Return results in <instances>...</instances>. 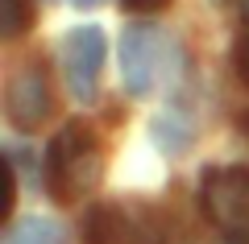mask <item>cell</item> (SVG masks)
Masks as SVG:
<instances>
[{
    "instance_id": "1",
    "label": "cell",
    "mask_w": 249,
    "mask_h": 244,
    "mask_svg": "<svg viewBox=\"0 0 249 244\" xmlns=\"http://www.w3.org/2000/svg\"><path fill=\"white\" fill-rule=\"evenodd\" d=\"M104 178V149L100 137L83 120H71L50 141L46 153V186L58 203H83Z\"/></svg>"
},
{
    "instance_id": "2",
    "label": "cell",
    "mask_w": 249,
    "mask_h": 244,
    "mask_svg": "<svg viewBox=\"0 0 249 244\" xmlns=\"http://www.w3.org/2000/svg\"><path fill=\"white\" fill-rule=\"evenodd\" d=\"M204 215L232 244H249V170L245 166H212L199 186Z\"/></svg>"
},
{
    "instance_id": "3",
    "label": "cell",
    "mask_w": 249,
    "mask_h": 244,
    "mask_svg": "<svg viewBox=\"0 0 249 244\" xmlns=\"http://www.w3.org/2000/svg\"><path fill=\"white\" fill-rule=\"evenodd\" d=\"M175 46L166 42V33L154 25H133L121 37V70H124V87L133 96H150L170 70Z\"/></svg>"
},
{
    "instance_id": "4",
    "label": "cell",
    "mask_w": 249,
    "mask_h": 244,
    "mask_svg": "<svg viewBox=\"0 0 249 244\" xmlns=\"http://www.w3.org/2000/svg\"><path fill=\"white\" fill-rule=\"evenodd\" d=\"M58 58H62V79L79 104H91L100 83V66H104V29L96 25H79L71 33H62L58 42Z\"/></svg>"
},
{
    "instance_id": "5",
    "label": "cell",
    "mask_w": 249,
    "mask_h": 244,
    "mask_svg": "<svg viewBox=\"0 0 249 244\" xmlns=\"http://www.w3.org/2000/svg\"><path fill=\"white\" fill-rule=\"evenodd\" d=\"M50 108H54V99H50V79H46V70L37 62H25V66L13 70L9 83H4V116H9L13 129L34 132L37 124H46Z\"/></svg>"
},
{
    "instance_id": "6",
    "label": "cell",
    "mask_w": 249,
    "mask_h": 244,
    "mask_svg": "<svg viewBox=\"0 0 249 244\" xmlns=\"http://www.w3.org/2000/svg\"><path fill=\"white\" fill-rule=\"evenodd\" d=\"M0 244H67V236L50 215H29L21 224H13Z\"/></svg>"
},
{
    "instance_id": "7",
    "label": "cell",
    "mask_w": 249,
    "mask_h": 244,
    "mask_svg": "<svg viewBox=\"0 0 249 244\" xmlns=\"http://www.w3.org/2000/svg\"><path fill=\"white\" fill-rule=\"evenodd\" d=\"M34 0H0V37L17 42L29 25H34Z\"/></svg>"
},
{
    "instance_id": "8",
    "label": "cell",
    "mask_w": 249,
    "mask_h": 244,
    "mask_svg": "<svg viewBox=\"0 0 249 244\" xmlns=\"http://www.w3.org/2000/svg\"><path fill=\"white\" fill-rule=\"evenodd\" d=\"M83 232H88V244H112L116 236H124V219H121V211L100 207V211H91V215H88Z\"/></svg>"
},
{
    "instance_id": "9",
    "label": "cell",
    "mask_w": 249,
    "mask_h": 244,
    "mask_svg": "<svg viewBox=\"0 0 249 244\" xmlns=\"http://www.w3.org/2000/svg\"><path fill=\"white\" fill-rule=\"evenodd\" d=\"M237 75H241V83L249 87V33L241 37V46H237Z\"/></svg>"
},
{
    "instance_id": "10",
    "label": "cell",
    "mask_w": 249,
    "mask_h": 244,
    "mask_svg": "<svg viewBox=\"0 0 249 244\" xmlns=\"http://www.w3.org/2000/svg\"><path fill=\"white\" fill-rule=\"evenodd\" d=\"M129 13H154V9H166V0H124Z\"/></svg>"
},
{
    "instance_id": "11",
    "label": "cell",
    "mask_w": 249,
    "mask_h": 244,
    "mask_svg": "<svg viewBox=\"0 0 249 244\" xmlns=\"http://www.w3.org/2000/svg\"><path fill=\"white\" fill-rule=\"evenodd\" d=\"M241 21L249 25V0H241Z\"/></svg>"
},
{
    "instance_id": "12",
    "label": "cell",
    "mask_w": 249,
    "mask_h": 244,
    "mask_svg": "<svg viewBox=\"0 0 249 244\" xmlns=\"http://www.w3.org/2000/svg\"><path fill=\"white\" fill-rule=\"evenodd\" d=\"M75 4H79V9H96L100 0H75Z\"/></svg>"
},
{
    "instance_id": "13",
    "label": "cell",
    "mask_w": 249,
    "mask_h": 244,
    "mask_svg": "<svg viewBox=\"0 0 249 244\" xmlns=\"http://www.w3.org/2000/svg\"><path fill=\"white\" fill-rule=\"evenodd\" d=\"M241 124H245V132H249V116H245V120H241Z\"/></svg>"
}]
</instances>
